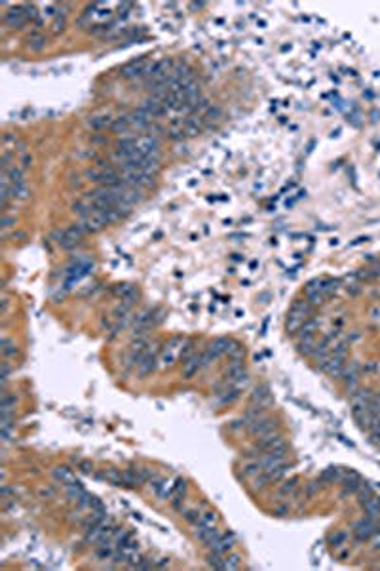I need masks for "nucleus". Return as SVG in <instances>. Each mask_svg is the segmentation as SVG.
I'll return each mask as SVG.
<instances>
[{
	"label": "nucleus",
	"instance_id": "1",
	"mask_svg": "<svg viewBox=\"0 0 380 571\" xmlns=\"http://www.w3.org/2000/svg\"><path fill=\"white\" fill-rule=\"evenodd\" d=\"M78 225L82 227V231L86 232V234H95V232L103 231V229L107 227L108 219H107V215H105V211L92 210V211H87V213H84V215L80 217Z\"/></svg>",
	"mask_w": 380,
	"mask_h": 571
},
{
	"label": "nucleus",
	"instance_id": "2",
	"mask_svg": "<svg viewBox=\"0 0 380 571\" xmlns=\"http://www.w3.org/2000/svg\"><path fill=\"white\" fill-rule=\"evenodd\" d=\"M160 138L156 135H149V133H143V135H137L135 138V151L141 154V156H154V158H160Z\"/></svg>",
	"mask_w": 380,
	"mask_h": 571
},
{
	"label": "nucleus",
	"instance_id": "3",
	"mask_svg": "<svg viewBox=\"0 0 380 571\" xmlns=\"http://www.w3.org/2000/svg\"><path fill=\"white\" fill-rule=\"evenodd\" d=\"M257 449L258 451H281V449H287V444L283 440V436L280 432H268L265 436H258L257 442Z\"/></svg>",
	"mask_w": 380,
	"mask_h": 571
},
{
	"label": "nucleus",
	"instance_id": "4",
	"mask_svg": "<svg viewBox=\"0 0 380 571\" xmlns=\"http://www.w3.org/2000/svg\"><path fill=\"white\" fill-rule=\"evenodd\" d=\"M2 21H4V25L10 27V29H21L25 23H29V19H27V12H25V6L10 8V10L4 12V15H2Z\"/></svg>",
	"mask_w": 380,
	"mask_h": 571
},
{
	"label": "nucleus",
	"instance_id": "5",
	"mask_svg": "<svg viewBox=\"0 0 380 571\" xmlns=\"http://www.w3.org/2000/svg\"><path fill=\"white\" fill-rule=\"evenodd\" d=\"M276 427H278V421L274 419V417H266V415H260V417L247 423L249 432L255 434V436H265V434L272 432Z\"/></svg>",
	"mask_w": 380,
	"mask_h": 571
},
{
	"label": "nucleus",
	"instance_id": "6",
	"mask_svg": "<svg viewBox=\"0 0 380 571\" xmlns=\"http://www.w3.org/2000/svg\"><path fill=\"white\" fill-rule=\"evenodd\" d=\"M149 65H151V61H149L147 58L133 59V61H129L128 65L122 67L120 74H122L124 78H141V76H144V72H147Z\"/></svg>",
	"mask_w": 380,
	"mask_h": 571
},
{
	"label": "nucleus",
	"instance_id": "7",
	"mask_svg": "<svg viewBox=\"0 0 380 571\" xmlns=\"http://www.w3.org/2000/svg\"><path fill=\"white\" fill-rule=\"evenodd\" d=\"M141 111H143L144 115L149 116V118H152V120H156V118H162V116H165L167 113H169V108L165 107L164 103L158 101V99H154V97H147L143 103H141Z\"/></svg>",
	"mask_w": 380,
	"mask_h": 571
},
{
	"label": "nucleus",
	"instance_id": "8",
	"mask_svg": "<svg viewBox=\"0 0 380 571\" xmlns=\"http://www.w3.org/2000/svg\"><path fill=\"white\" fill-rule=\"evenodd\" d=\"M376 531H378V524L374 522V518H369V516H367L365 520L358 522V524H356V529H354L358 541H367V539H371Z\"/></svg>",
	"mask_w": 380,
	"mask_h": 571
},
{
	"label": "nucleus",
	"instance_id": "9",
	"mask_svg": "<svg viewBox=\"0 0 380 571\" xmlns=\"http://www.w3.org/2000/svg\"><path fill=\"white\" fill-rule=\"evenodd\" d=\"M183 343H185V339L177 337V339H173L171 343L167 345V350H165L164 356H162V366H171L173 360L181 358V355H183Z\"/></svg>",
	"mask_w": 380,
	"mask_h": 571
},
{
	"label": "nucleus",
	"instance_id": "10",
	"mask_svg": "<svg viewBox=\"0 0 380 571\" xmlns=\"http://www.w3.org/2000/svg\"><path fill=\"white\" fill-rule=\"evenodd\" d=\"M203 368V352H194L192 356H188L185 366H183V375L190 379L192 375H196L200 369Z\"/></svg>",
	"mask_w": 380,
	"mask_h": 571
},
{
	"label": "nucleus",
	"instance_id": "11",
	"mask_svg": "<svg viewBox=\"0 0 380 571\" xmlns=\"http://www.w3.org/2000/svg\"><path fill=\"white\" fill-rule=\"evenodd\" d=\"M344 368H346V364H344V358H342V356L331 355V358L323 364L321 369L331 377H340L342 375V371H344Z\"/></svg>",
	"mask_w": 380,
	"mask_h": 571
},
{
	"label": "nucleus",
	"instance_id": "12",
	"mask_svg": "<svg viewBox=\"0 0 380 571\" xmlns=\"http://www.w3.org/2000/svg\"><path fill=\"white\" fill-rule=\"evenodd\" d=\"M154 368H156V355H154V350L149 348V350L141 356V360L137 362V371H139L141 377H144V375H149Z\"/></svg>",
	"mask_w": 380,
	"mask_h": 571
},
{
	"label": "nucleus",
	"instance_id": "13",
	"mask_svg": "<svg viewBox=\"0 0 380 571\" xmlns=\"http://www.w3.org/2000/svg\"><path fill=\"white\" fill-rule=\"evenodd\" d=\"M234 542H236V535H234V533H222L221 539L217 542H213V545L209 547V550H211V552H217V554H226L228 550H232Z\"/></svg>",
	"mask_w": 380,
	"mask_h": 571
},
{
	"label": "nucleus",
	"instance_id": "14",
	"mask_svg": "<svg viewBox=\"0 0 380 571\" xmlns=\"http://www.w3.org/2000/svg\"><path fill=\"white\" fill-rule=\"evenodd\" d=\"M342 379H344V383L348 389H356V385H358L359 381V364L358 362H350V368H344V371H342Z\"/></svg>",
	"mask_w": 380,
	"mask_h": 571
},
{
	"label": "nucleus",
	"instance_id": "15",
	"mask_svg": "<svg viewBox=\"0 0 380 571\" xmlns=\"http://www.w3.org/2000/svg\"><path fill=\"white\" fill-rule=\"evenodd\" d=\"M306 320H308V314L299 312V311H289V318H287V332L297 333Z\"/></svg>",
	"mask_w": 380,
	"mask_h": 571
},
{
	"label": "nucleus",
	"instance_id": "16",
	"mask_svg": "<svg viewBox=\"0 0 380 571\" xmlns=\"http://www.w3.org/2000/svg\"><path fill=\"white\" fill-rule=\"evenodd\" d=\"M143 478H141V472L139 469H126L122 470V485L126 487H139L143 485Z\"/></svg>",
	"mask_w": 380,
	"mask_h": 571
},
{
	"label": "nucleus",
	"instance_id": "17",
	"mask_svg": "<svg viewBox=\"0 0 380 571\" xmlns=\"http://www.w3.org/2000/svg\"><path fill=\"white\" fill-rule=\"evenodd\" d=\"M53 476H55V480H59L61 484L65 485H71L76 482V478H74V474H72L71 469H67V467H57V469L53 470Z\"/></svg>",
	"mask_w": 380,
	"mask_h": 571
},
{
	"label": "nucleus",
	"instance_id": "18",
	"mask_svg": "<svg viewBox=\"0 0 380 571\" xmlns=\"http://www.w3.org/2000/svg\"><path fill=\"white\" fill-rule=\"evenodd\" d=\"M0 352H2V358H4V360H10V358H14V356L17 355V347H15V343L12 339L2 337V343H0Z\"/></svg>",
	"mask_w": 380,
	"mask_h": 571
},
{
	"label": "nucleus",
	"instance_id": "19",
	"mask_svg": "<svg viewBox=\"0 0 380 571\" xmlns=\"http://www.w3.org/2000/svg\"><path fill=\"white\" fill-rule=\"evenodd\" d=\"M27 46H29L31 50L40 51L44 46H46V36H44L42 33H33V35L27 36Z\"/></svg>",
	"mask_w": 380,
	"mask_h": 571
},
{
	"label": "nucleus",
	"instance_id": "20",
	"mask_svg": "<svg viewBox=\"0 0 380 571\" xmlns=\"http://www.w3.org/2000/svg\"><path fill=\"white\" fill-rule=\"evenodd\" d=\"M217 522H219V518H217V514L213 512V510H208V512H203L200 516V520L196 522L194 526H206V528H215Z\"/></svg>",
	"mask_w": 380,
	"mask_h": 571
},
{
	"label": "nucleus",
	"instance_id": "21",
	"mask_svg": "<svg viewBox=\"0 0 380 571\" xmlns=\"http://www.w3.org/2000/svg\"><path fill=\"white\" fill-rule=\"evenodd\" d=\"M363 510H365V514L369 518H376L380 514V499L373 497V499H369L367 503H363Z\"/></svg>",
	"mask_w": 380,
	"mask_h": 571
},
{
	"label": "nucleus",
	"instance_id": "22",
	"mask_svg": "<svg viewBox=\"0 0 380 571\" xmlns=\"http://www.w3.org/2000/svg\"><path fill=\"white\" fill-rule=\"evenodd\" d=\"M112 120H114V118H110V116H94V118L90 120V126H92L94 130H105L107 126H112Z\"/></svg>",
	"mask_w": 380,
	"mask_h": 571
},
{
	"label": "nucleus",
	"instance_id": "23",
	"mask_svg": "<svg viewBox=\"0 0 380 571\" xmlns=\"http://www.w3.org/2000/svg\"><path fill=\"white\" fill-rule=\"evenodd\" d=\"M101 478H105L107 482H110V484H114V485H122V472L116 469H107L101 474Z\"/></svg>",
	"mask_w": 380,
	"mask_h": 571
},
{
	"label": "nucleus",
	"instance_id": "24",
	"mask_svg": "<svg viewBox=\"0 0 380 571\" xmlns=\"http://www.w3.org/2000/svg\"><path fill=\"white\" fill-rule=\"evenodd\" d=\"M65 490H67V497L71 501H78L82 495H84V490H82V485L78 484V482H74V484L71 485H65Z\"/></svg>",
	"mask_w": 380,
	"mask_h": 571
},
{
	"label": "nucleus",
	"instance_id": "25",
	"mask_svg": "<svg viewBox=\"0 0 380 571\" xmlns=\"http://www.w3.org/2000/svg\"><path fill=\"white\" fill-rule=\"evenodd\" d=\"M240 565H242V562H240V556H238V554L224 556V569H238Z\"/></svg>",
	"mask_w": 380,
	"mask_h": 571
},
{
	"label": "nucleus",
	"instance_id": "26",
	"mask_svg": "<svg viewBox=\"0 0 380 571\" xmlns=\"http://www.w3.org/2000/svg\"><path fill=\"white\" fill-rule=\"evenodd\" d=\"M295 490H297V480H287L280 487V495H293Z\"/></svg>",
	"mask_w": 380,
	"mask_h": 571
},
{
	"label": "nucleus",
	"instance_id": "27",
	"mask_svg": "<svg viewBox=\"0 0 380 571\" xmlns=\"http://www.w3.org/2000/svg\"><path fill=\"white\" fill-rule=\"evenodd\" d=\"M359 490H361V492H359V503H361V505H363V503H367V501H369V499H373V497H374V495H373V490H371L369 485H365V487H359Z\"/></svg>",
	"mask_w": 380,
	"mask_h": 571
},
{
	"label": "nucleus",
	"instance_id": "28",
	"mask_svg": "<svg viewBox=\"0 0 380 571\" xmlns=\"http://www.w3.org/2000/svg\"><path fill=\"white\" fill-rule=\"evenodd\" d=\"M338 478V469H327L321 474V482H335Z\"/></svg>",
	"mask_w": 380,
	"mask_h": 571
},
{
	"label": "nucleus",
	"instance_id": "29",
	"mask_svg": "<svg viewBox=\"0 0 380 571\" xmlns=\"http://www.w3.org/2000/svg\"><path fill=\"white\" fill-rule=\"evenodd\" d=\"M200 516H201L200 510H196V508H190V510H187V512H185V520L190 522V524H196V522L200 520Z\"/></svg>",
	"mask_w": 380,
	"mask_h": 571
},
{
	"label": "nucleus",
	"instance_id": "30",
	"mask_svg": "<svg viewBox=\"0 0 380 571\" xmlns=\"http://www.w3.org/2000/svg\"><path fill=\"white\" fill-rule=\"evenodd\" d=\"M63 29H65V17H61V15H59L57 19L53 21V29H51V33H53V35H59V33H61Z\"/></svg>",
	"mask_w": 380,
	"mask_h": 571
},
{
	"label": "nucleus",
	"instance_id": "31",
	"mask_svg": "<svg viewBox=\"0 0 380 571\" xmlns=\"http://www.w3.org/2000/svg\"><path fill=\"white\" fill-rule=\"evenodd\" d=\"M78 469L82 470V472H86V474H92V472H94V465L90 463V461H80Z\"/></svg>",
	"mask_w": 380,
	"mask_h": 571
},
{
	"label": "nucleus",
	"instance_id": "32",
	"mask_svg": "<svg viewBox=\"0 0 380 571\" xmlns=\"http://www.w3.org/2000/svg\"><path fill=\"white\" fill-rule=\"evenodd\" d=\"M31 160H33V158H31L29 154H23V156H21V168H23V170L31 166Z\"/></svg>",
	"mask_w": 380,
	"mask_h": 571
},
{
	"label": "nucleus",
	"instance_id": "33",
	"mask_svg": "<svg viewBox=\"0 0 380 571\" xmlns=\"http://www.w3.org/2000/svg\"><path fill=\"white\" fill-rule=\"evenodd\" d=\"M346 539V535L344 533H337V535H333V539H331V542H333V545H337V542H342Z\"/></svg>",
	"mask_w": 380,
	"mask_h": 571
},
{
	"label": "nucleus",
	"instance_id": "34",
	"mask_svg": "<svg viewBox=\"0 0 380 571\" xmlns=\"http://www.w3.org/2000/svg\"><path fill=\"white\" fill-rule=\"evenodd\" d=\"M40 495H42V497H51V495H53V490H51V487H42V490H40Z\"/></svg>",
	"mask_w": 380,
	"mask_h": 571
},
{
	"label": "nucleus",
	"instance_id": "35",
	"mask_svg": "<svg viewBox=\"0 0 380 571\" xmlns=\"http://www.w3.org/2000/svg\"><path fill=\"white\" fill-rule=\"evenodd\" d=\"M376 275L380 276V263H378V268H376Z\"/></svg>",
	"mask_w": 380,
	"mask_h": 571
}]
</instances>
